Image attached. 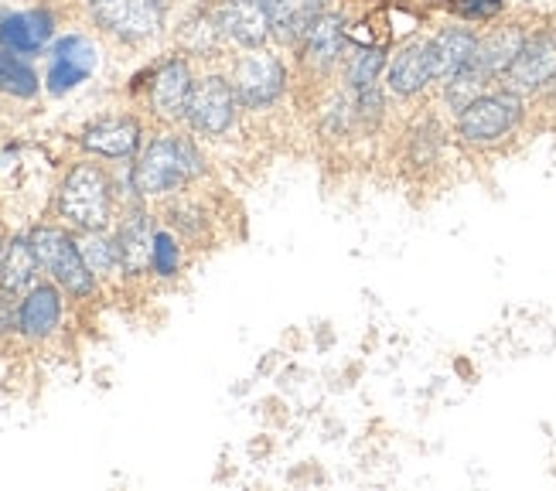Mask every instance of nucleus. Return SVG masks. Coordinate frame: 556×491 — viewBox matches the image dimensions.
Here are the masks:
<instances>
[{
	"label": "nucleus",
	"instance_id": "1",
	"mask_svg": "<svg viewBox=\"0 0 556 491\" xmlns=\"http://www.w3.org/2000/svg\"><path fill=\"white\" fill-rule=\"evenodd\" d=\"M205 175L199 143L185 134H157L130 164V191L137 199H167Z\"/></svg>",
	"mask_w": 556,
	"mask_h": 491
},
{
	"label": "nucleus",
	"instance_id": "2",
	"mask_svg": "<svg viewBox=\"0 0 556 491\" xmlns=\"http://www.w3.org/2000/svg\"><path fill=\"white\" fill-rule=\"evenodd\" d=\"M55 212L65 218L72 232H100L110 229L113 218V178L103 164L79 161L68 167V175L59 185Z\"/></svg>",
	"mask_w": 556,
	"mask_h": 491
},
{
	"label": "nucleus",
	"instance_id": "3",
	"mask_svg": "<svg viewBox=\"0 0 556 491\" xmlns=\"http://www.w3.org/2000/svg\"><path fill=\"white\" fill-rule=\"evenodd\" d=\"M522 113L526 106L519 92H513L509 86L489 89L454 116V137L468 147H492L519 127Z\"/></svg>",
	"mask_w": 556,
	"mask_h": 491
},
{
	"label": "nucleus",
	"instance_id": "4",
	"mask_svg": "<svg viewBox=\"0 0 556 491\" xmlns=\"http://www.w3.org/2000/svg\"><path fill=\"white\" fill-rule=\"evenodd\" d=\"M35 253H38V263L52 284H59L68 298H89L96 290V280L92 269L86 266L83 260V250H79V239L72 236L68 229L62 226H35L28 232Z\"/></svg>",
	"mask_w": 556,
	"mask_h": 491
},
{
	"label": "nucleus",
	"instance_id": "5",
	"mask_svg": "<svg viewBox=\"0 0 556 491\" xmlns=\"http://www.w3.org/2000/svg\"><path fill=\"white\" fill-rule=\"evenodd\" d=\"M86 11L103 35L124 45H140L161 35L167 21V0H89Z\"/></svg>",
	"mask_w": 556,
	"mask_h": 491
},
{
	"label": "nucleus",
	"instance_id": "6",
	"mask_svg": "<svg viewBox=\"0 0 556 491\" xmlns=\"http://www.w3.org/2000/svg\"><path fill=\"white\" fill-rule=\"evenodd\" d=\"M229 79H232L239 106L260 113V110H270L287 92V65L280 55L267 52V48H250V52H243L232 62Z\"/></svg>",
	"mask_w": 556,
	"mask_h": 491
},
{
	"label": "nucleus",
	"instance_id": "7",
	"mask_svg": "<svg viewBox=\"0 0 556 491\" xmlns=\"http://www.w3.org/2000/svg\"><path fill=\"white\" fill-rule=\"evenodd\" d=\"M239 110L243 106L236 100L232 79L223 76V72H205V76L195 79V89H191L185 123L199 137H226L236 127Z\"/></svg>",
	"mask_w": 556,
	"mask_h": 491
},
{
	"label": "nucleus",
	"instance_id": "8",
	"mask_svg": "<svg viewBox=\"0 0 556 491\" xmlns=\"http://www.w3.org/2000/svg\"><path fill=\"white\" fill-rule=\"evenodd\" d=\"M208 11L226 45L243 48V52L267 48L270 24H274V0H215V4H208Z\"/></svg>",
	"mask_w": 556,
	"mask_h": 491
},
{
	"label": "nucleus",
	"instance_id": "9",
	"mask_svg": "<svg viewBox=\"0 0 556 491\" xmlns=\"http://www.w3.org/2000/svg\"><path fill=\"white\" fill-rule=\"evenodd\" d=\"M349 48V32H345V17L338 11H325L318 21L311 24V32L304 35V41L294 48L298 52V65L307 79H328L331 72L342 68Z\"/></svg>",
	"mask_w": 556,
	"mask_h": 491
},
{
	"label": "nucleus",
	"instance_id": "10",
	"mask_svg": "<svg viewBox=\"0 0 556 491\" xmlns=\"http://www.w3.org/2000/svg\"><path fill=\"white\" fill-rule=\"evenodd\" d=\"M191 89H195V72L185 55H167L154 72L148 86L151 113L164 123H181L188 113Z\"/></svg>",
	"mask_w": 556,
	"mask_h": 491
},
{
	"label": "nucleus",
	"instance_id": "11",
	"mask_svg": "<svg viewBox=\"0 0 556 491\" xmlns=\"http://www.w3.org/2000/svg\"><path fill=\"white\" fill-rule=\"evenodd\" d=\"M505 86L519 96H533L556 79V32L529 35L516 62L505 68Z\"/></svg>",
	"mask_w": 556,
	"mask_h": 491
},
{
	"label": "nucleus",
	"instance_id": "12",
	"mask_svg": "<svg viewBox=\"0 0 556 491\" xmlns=\"http://www.w3.org/2000/svg\"><path fill=\"white\" fill-rule=\"evenodd\" d=\"M83 151H89L92 158H103V161H134L143 147V130L140 123L127 113H116V116H103L89 123V127L79 134Z\"/></svg>",
	"mask_w": 556,
	"mask_h": 491
},
{
	"label": "nucleus",
	"instance_id": "13",
	"mask_svg": "<svg viewBox=\"0 0 556 491\" xmlns=\"http://www.w3.org/2000/svg\"><path fill=\"white\" fill-rule=\"evenodd\" d=\"M154 215L148 209H127L124 218L116 226V250H119V263H124L127 277H143L151 269V253H154Z\"/></svg>",
	"mask_w": 556,
	"mask_h": 491
},
{
	"label": "nucleus",
	"instance_id": "14",
	"mask_svg": "<svg viewBox=\"0 0 556 491\" xmlns=\"http://www.w3.org/2000/svg\"><path fill=\"white\" fill-rule=\"evenodd\" d=\"M96 68V48L83 35H68L52 48V62H48V92L65 96L76 89L89 72Z\"/></svg>",
	"mask_w": 556,
	"mask_h": 491
},
{
	"label": "nucleus",
	"instance_id": "15",
	"mask_svg": "<svg viewBox=\"0 0 556 491\" xmlns=\"http://www.w3.org/2000/svg\"><path fill=\"white\" fill-rule=\"evenodd\" d=\"M433 83L430 59H427V38H414L400 45V52L386 62V86L400 100H414Z\"/></svg>",
	"mask_w": 556,
	"mask_h": 491
},
{
	"label": "nucleus",
	"instance_id": "16",
	"mask_svg": "<svg viewBox=\"0 0 556 491\" xmlns=\"http://www.w3.org/2000/svg\"><path fill=\"white\" fill-rule=\"evenodd\" d=\"M62 322V287L59 284H35L21 298V317H17V335L28 341H45L55 335Z\"/></svg>",
	"mask_w": 556,
	"mask_h": 491
},
{
	"label": "nucleus",
	"instance_id": "17",
	"mask_svg": "<svg viewBox=\"0 0 556 491\" xmlns=\"http://www.w3.org/2000/svg\"><path fill=\"white\" fill-rule=\"evenodd\" d=\"M55 35V17L48 11H0V48L17 55H35L52 41Z\"/></svg>",
	"mask_w": 556,
	"mask_h": 491
},
{
	"label": "nucleus",
	"instance_id": "18",
	"mask_svg": "<svg viewBox=\"0 0 556 491\" xmlns=\"http://www.w3.org/2000/svg\"><path fill=\"white\" fill-rule=\"evenodd\" d=\"M526 41H529V28L522 21L498 24V28H492L489 35H478V48H475L471 62L481 72H489L492 79H498V76H505V68L516 62Z\"/></svg>",
	"mask_w": 556,
	"mask_h": 491
},
{
	"label": "nucleus",
	"instance_id": "19",
	"mask_svg": "<svg viewBox=\"0 0 556 491\" xmlns=\"http://www.w3.org/2000/svg\"><path fill=\"white\" fill-rule=\"evenodd\" d=\"M325 11H331V0H274V24H270V41L277 48H294L304 41L311 24Z\"/></svg>",
	"mask_w": 556,
	"mask_h": 491
},
{
	"label": "nucleus",
	"instance_id": "20",
	"mask_svg": "<svg viewBox=\"0 0 556 491\" xmlns=\"http://www.w3.org/2000/svg\"><path fill=\"white\" fill-rule=\"evenodd\" d=\"M478 35L471 28H444L433 38H427V59L433 83H447L457 68H465L475 59Z\"/></svg>",
	"mask_w": 556,
	"mask_h": 491
},
{
	"label": "nucleus",
	"instance_id": "21",
	"mask_svg": "<svg viewBox=\"0 0 556 491\" xmlns=\"http://www.w3.org/2000/svg\"><path fill=\"white\" fill-rule=\"evenodd\" d=\"M38 269H41V263H38L31 239L28 236L8 239L4 256H0V290L24 298V293L38 284Z\"/></svg>",
	"mask_w": 556,
	"mask_h": 491
},
{
	"label": "nucleus",
	"instance_id": "22",
	"mask_svg": "<svg viewBox=\"0 0 556 491\" xmlns=\"http://www.w3.org/2000/svg\"><path fill=\"white\" fill-rule=\"evenodd\" d=\"M386 68V52L379 45H352L345 48V59H342V83L345 89H362V86H372L379 83V72Z\"/></svg>",
	"mask_w": 556,
	"mask_h": 491
},
{
	"label": "nucleus",
	"instance_id": "23",
	"mask_svg": "<svg viewBox=\"0 0 556 491\" xmlns=\"http://www.w3.org/2000/svg\"><path fill=\"white\" fill-rule=\"evenodd\" d=\"M38 89H41V83H38V72L31 68V62L17 52L0 48V92L14 96V100H35Z\"/></svg>",
	"mask_w": 556,
	"mask_h": 491
},
{
	"label": "nucleus",
	"instance_id": "24",
	"mask_svg": "<svg viewBox=\"0 0 556 491\" xmlns=\"http://www.w3.org/2000/svg\"><path fill=\"white\" fill-rule=\"evenodd\" d=\"M79 250H83V260L92 269L96 280L124 274V263H119V250H116V236H110L106 229H100V232H79Z\"/></svg>",
	"mask_w": 556,
	"mask_h": 491
},
{
	"label": "nucleus",
	"instance_id": "25",
	"mask_svg": "<svg viewBox=\"0 0 556 491\" xmlns=\"http://www.w3.org/2000/svg\"><path fill=\"white\" fill-rule=\"evenodd\" d=\"M441 151H444V130L438 119H420L417 127L406 134V164L414 171L433 167Z\"/></svg>",
	"mask_w": 556,
	"mask_h": 491
},
{
	"label": "nucleus",
	"instance_id": "26",
	"mask_svg": "<svg viewBox=\"0 0 556 491\" xmlns=\"http://www.w3.org/2000/svg\"><path fill=\"white\" fill-rule=\"evenodd\" d=\"M489 83H492L489 72H481L475 62H468L465 68H457L447 83H441L444 86V106L457 116L465 106H471L481 92H489Z\"/></svg>",
	"mask_w": 556,
	"mask_h": 491
},
{
	"label": "nucleus",
	"instance_id": "27",
	"mask_svg": "<svg viewBox=\"0 0 556 491\" xmlns=\"http://www.w3.org/2000/svg\"><path fill=\"white\" fill-rule=\"evenodd\" d=\"M178 41H181V48L188 55H215L219 48L226 45L223 41V35H219V28H215V17H212V11L208 8H199L195 14H191L185 24H181V32H178Z\"/></svg>",
	"mask_w": 556,
	"mask_h": 491
},
{
	"label": "nucleus",
	"instance_id": "28",
	"mask_svg": "<svg viewBox=\"0 0 556 491\" xmlns=\"http://www.w3.org/2000/svg\"><path fill=\"white\" fill-rule=\"evenodd\" d=\"M181 269V242L175 232L157 229L154 232V253H151V274L161 280H175Z\"/></svg>",
	"mask_w": 556,
	"mask_h": 491
},
{
	"label": "nucleus",
	"instance_id": "29",
	"mask_svg": "<svg viewBox=\"0 0 556 491\" xmlns=\"http://www.w3.org/2000/svg\"><path fill=\"white\" fill-rule=\"evenodd\" d=\"M167 215H172V226L178 236H188L195 239L208 229V215L202 212V205L195 202H172V209H167Z\"/></svg>",
	"mask_w": 556,
	"mask_h": 491
},
{
	"label": "nucleus",
	"instance_id": "30",
	"mask_svg": "<svg viewBox=\"0 0 556 491\" xmlns=\"http://www.w3.org/2000/svg\"><path fill=\"white\" fill-rule=\"evenodd\" d=\"M451 11L465 21H489L502 11V0H451Z\"/></svg>",
	"mask_w": 556,
	"mask_h": 491
},
{
	"label": "nucleus",
	"instance_id": "31",
	"mask_svg": "<svg viewBox=\"0 0 556 491\" xmlns=\"http://www.w3.org/2000/svg\"><path fill=\"white\" fill-rule=\"evenodd\" d=\"M17 317H21V298L17 293L0 290V335H14Z\"/></svg>",
	"mask_w": 556,
	"mask_h": 491
},
{
	"label": "nucleus",
	"instance_id": "32",
	"mask_svg": "<svg viewBox=\"0 0 556 491\" xmlns=\"http://www.w3.org/2000/svg\"><path fill=\"white\" fill-rule=\"evenodd\" d=\"M4 246H8V239H4V236H0V256H4Z\"/></svg>",
	"mask_w": 556,
	"mask_h": 491
}]
</instances>
